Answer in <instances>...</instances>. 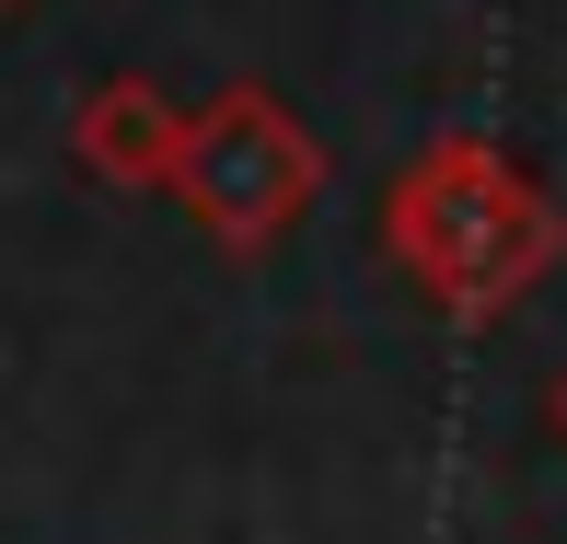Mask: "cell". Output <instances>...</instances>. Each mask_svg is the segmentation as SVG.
<instances>
[{
    "mask_svg": "<svg viewBox=\"0 0 567 544\" xmlns=\"http://www.w3.org/2000/svg\"><path fill=\"white\" fill-rule=\"evenodd\" d=\"M382 255L441 325H498L567 255V209L486 127H441L382 174Z\"/></svg>",
    "mask_w": 567,
    "mask_h": 544,
    "instance_id": "cell-1",
    "label": "cell"
},
{
    "mask_svg": "<svg viewBox=\"0 0 567 544\" xmlns=\"http://www.w3.org/2000/svg\"><path fill=\"white\" fill-rule=\"evenodd\" d=\"M174 209L209 232L220 255H267L278 232L324 197V140L278 105L267 82H231L220 105H186V140H174Z\"/></svg>",
    "mask_w": 567,
    "mask_h": 544,
    "instance_id": "cell-2",
    "label": "cell"
},
{
    "mask_svg": "<svg viewBox=\"0 0 567 544\" xmlns=\"http://www.w3.org/2000/svg\"><path fill=\"white\" fill-rule=\"evenodd\" d=\"M174 140H186V105L163 82H93L70 105V163L116 197H163L174 186Z\"/></svg>",
    "mask_w": 567,
    "mask_h": 544,
    "instance_id": "cell-3",
    "label": "cell"
},
{
    "mask_svg": "<svg viewBox=\"0 0 567 544\" xmlns=\"http://www.w3.org/2000/svg\"><path fill=\"white\" fill-rule=\"evenodd\" d=\"M545 429H556V440H567V371H556V382H545Z\"/></svg>",
    "mask_w": 567,
    "mask_h": 544,
    "instance_id": "cell-4",
    "label": "cell"
},
{
    "mask_svg": "<svg viewBox=\"0 0 567 544\" xmlns=\"http://www.w3.org/2000/svg\"><path fill=\"white\" fill-rule=\"evenodd\" d=\"M0 12H12V0H0Z\"/></svg>",
    "mask_w": 567,
    "mask_h": 544,
    "instance_id": "cell-5",
    "label": "cell"
}]
</instances>
